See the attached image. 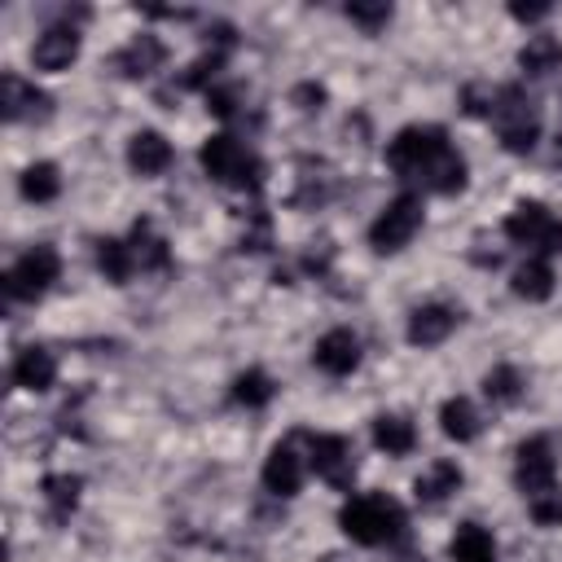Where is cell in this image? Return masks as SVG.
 I'll return each mask as SVG.
<instances>
[{"mask_svg":"<svg viewBox=\"0 0 562 562\" xmlns=\"http://www.w3.org/2000/svg\"><path fill=\"white\" fill-rule=\"evenodd\" d=\"M339 527L357 545H391L404 532V510L387 492H365V497H352L339 510Z\"/></svg>","mask_w":562,"mask_h":562,"instance_id":"6da1fadb","label":"cell"},{"mask_svg":"<svg viewBox=\"0 0 562 562\" xmlns=\"http://www.w3.org/2000/svg\"><path fill=\"white\" fill-rule=\"evenodd\" d=\"M198 159H202V167H207V176L211 180H220V185H234V189H260L264 185V163L238 141V137H207L202 141V150H198Z\"/></svg>","mask_w":562,"mask_h":562,"instance_id":"7a4b0ae2","label":"cell"},{"mask_svg":"<svg viewBox=\"0 0 562 562\" xmlns=\"http://www.w3.org/2000/svg\"><path fill=\"white\" fill-rule=\"evenodd\" d=\"M492 120H497V133H501V146L510 154H532L536 150V137H540V120H536V101L510 84L497 92L492 101Z\"/></svg>","mask_w":562,"mask_h":562,"instance_id":"3957f363","label":"cell"},{"mask_svg":"<svg viewBox=\"0 0 562 562\" xmlns=\"http://www.w3.org/2000/svg\"><path fill=\"white\" fill-rule=\"evenodd\" d=\"M444 150H448L444 128H422V124H413V128L396 133V141L387 146V163H391V172L404 176V180H426V172L435 167V159H439Z\"/></svg>","mask_w":562,"mask_h":562,"instance_id":"277c9868","label":"cell"},{"mask_svg":"<svg viewBox=\"0 0 562 562\" xmlns=\"http://www.w3.org/2000/svg\"><path fill=\"white\" fill-rule=\"evenodd\" d=\"M422 229V198L417 193H400L396 202H387V211L370 224V247L378 255H391V251H404Z\"/></svg>","mask_w":562,"mask_h":562,"instance_id":"5b68a950","label":"cell"},{"mask_svg":"<svg viewBox=\"0 0 562 562\" xmlns=\"http://www.w3.org/2000/svg\"><path fill=\"white\" fill-rule=\"evenodd\" d=\"M505 238L519 247H536L545 255H558L562 251V220H553L540 202H519L505 215Z\"/></svg>","mask_w":562,"mask_h":562,"instance_id":"8992f818","label":"cell"},{"mask_svg":"<svg viewBox=\"0 0 562 562\" xmlns=\"http://www.w3.org/2000/svg\"><path fill=\"white\" fill-rule=\"evenodd\" d=\"M62 277V255L53 251V247H32L14 268H10V277H5V290H10V299H27V303H36L53 282Z\"/></svg>","mask_w":562,"mask_h":562,"instance_id":"52a82bcc","label":"cell"},{"mask_svg":"<svg viewBox=\"0 0 562 562\" xmlns=\"http://www.w3.org/2000/svg\"><path fill=\"white\" fill-rule=\"evenodd\" d=\"M308 462L334 488H352V479H357L352 444L344 435H308Z\"/></svg>","mask_w":562,"mask_h":562,"instance_id":"ba28073f","label":"cell"},{"mask_svg":"<svg viewBox=\"0 0 562 562\" xmlns=\"http://www.w3.org/2000/svg\"><path fill=\"white\" fill-rule=\"evenodd\" d=\"M553 471H558V462H553V448H549V439L532 435V439H523V444H519V458H514V479H519V488H523L527 497H536V492L553 488Z\"/></svg>","mask_w":562,"mask_h":562,"instance_id":"9c48e42d","label":"cell"},{"mask_svg":"<svg viewBox=\"0 0 562 562\" xmlns=\"http://www.w3.org/2000/svg\"><path fill=\"white\" fill-rule=\"evenodd\" d=\"M0 105H5V120H10V124H18V120L45 124V120L53 115V97L40 92V88H32V84L18 79V75H5V79H0Z\"/></svg>","mask_w":562,"mask_h":562,"instance_id":"30bf717a","label":"cell"},{"mask_svg":"<svg viewBox=\"0 0 562 562\" xmlns=\"http://www.w3.org/2000/svg\"><path fill=\"white\" fill-rule=\"evenodd\" d=\"M312 361L329 378H348L361 365V339H357L352 329H329V334H321V339H316Z\"/></svg>","mask_w":562,"mask_h":562,"instance_id":"8fae6325","label":"cell"},{"mask_svg":"<svg viewBox=\"0 0 562 562\" xmlns=\"http://www.w3.org/2000/svg\"><path fill=\"white\" fill-rule=\"evenodd\" d=\"M458 329V312L444 308V303H426L409 316V344L413 348H439L448 334Z\"/></svg>","mask_w":562,"mask_h":562,"instance_id":"7c38bea8","label":"cell"},{"mask_svg":"<svg viewBox=\"0 0 562 562\" xmlns=\"http://www.w3.org/2000/svg\"><path fill=\"white\" fill-rule=\"evenodd\" d=\"M75 58H79V32L75 27H49L32 49L36 71H66Z\"/></svg>","mask_w":562,"mask_h":562,"instance_id":"4fadbf2b","label":"cell"},{"mask_svg":"<svg viewBox=\"0 0 562 562\" xmlns=\"http://www.w3.org/2000/svg\"><path fill=\"white\" fill-rule=\"evenodd\" d=\"M299 484H303V462H299V453H295L290 444H277L273 453H268V462H264V488H268L273 497H295Z\"/></svg>","mask_w":562,"mask_h":562,"instance_id":"5bb4252c","label":"cell"},{"mask_svg":"<svg viewBox=\"0 0 562 562\" xmlns=\"http://www.w3.org/2000/svg\"><path fill=\"white\" fill-rule=\"evenodd\" d=\"M128 163H133L137 176H163V172L172 167V146H167V137L154 133V128L137 133V137L128 141Z\"/></svg>","mask_w":562,"mask_h":562,"instance_id":"9a60e30c","label":"cell"},{"mask_svg":"<svg viewBox=\"0 0 562 562\" xmlns=\"http://www.w3.org/2000/svg\"><path fill=\"white\" fill-rule=\"evenodd\" d=\"M14 383H18L23 391H49V387L58 383V361H53V352H45V348H23L18 361H14Z\"/></svg>","mask_w":562,"mask_h":562,"instance_id":"2e32d148","label":"cell"},{"mask_svg":"<svg viewBox=\"0 0 562 562\" xmlns=\"http://www.w3.org/2000/svg\"><path fill=\"white\" fill-rule=\"evenodd\" d=\"M374 444L383 448L387 458H409L413 448H417V430H413V422L400 417V413H378V417H374Z\"/></svg>","mask_w":562,"mask_h":562,"instance_id":"e0dca14e","label":"cell"},{"mask_svg":"<svg viewBox=\"0 0 562 562\" xmlns=\"http://www.w3.org/2000/svg\"><path fill=\"white\" fill-rule=\"evenodd\" d=\"M167 62V49H163V40L159 36H137L128 49H120V58H115V66L128 75V79H141V75H150V71H159Z\"/></svg>","mask_w":562,"mask_h":562,"instance_id":"ac0fdd59","label":"cell"},{"mask_svg":"<svg viewBox=\"0 0 562 562\" xmlns=\"http://www.w3.org/2000/svg\"><path fill=\"white\" fill-rule=\"evenodd\" d=\"M458 488H462V471H458V462H430V466L417 475V484H413L417 501H426V505H439L444 497H453Z\"/></svg>","mask_w":562,"mask_h":562,"instance_id":"d6986e66","label":"cell"},{"mask_svg":"<svg viewBox=\"0 0 562 562\" xmlns=\"http://www.w3.org/2000/svg\"><path fill=\"white\" fill-rule=\"evenodd\" d=\"M439 426H444L448 439L471 444L479 435V413H475V404L466 396H453V400H444V409H439Z\"/></svg>","mask_w":562,"mask_h":562,"instance_id":"ffe728a7","label":"cell"},{"mask_svg":"<svg viewBox=\"0 0 562 562\" xmlns=\"http://www.w3.org/2000/svg\"><path fill=\"white\" fill-rule=\"evenodd\" d=\"M453 562H497V540L479 523H462L453 536Z\"/></svg>","mask_w":562,"mask_h":562,"instance_id":"44dd1931","label":"cell"},{"mask_svg":"<svg viewBox=\"0 0 562 562\" xmlns=\"http://www.w3.org/2000/svg\"><path fill=\"white\" fill-rule=\"evenodd\" d=\"M426 189H435V193H462L466 189V159L448 146L439 159H435V167L426 172V180H422Z\"/></svg>","mask_w":562,"mask_h":562,"instance_id":"7402d4cb","label":"cell"},{"mask_svg":"<svg viewBox=\"0 0 562 562\" xmlns=\"http://www.w3.org/2000/svg\"><path fill=\"white\" fill-rule=\"evenodd\" d=\"M519 66L527 75H549L562 66V40L553 36H527V45L519 49Z\"/></svg>","mask_w":562,"mask_h":562,"instance_id":"603a6c76","label":"cell"},{"mask_svg":"<svg viewBox=\"0 0 562 562\" xmlns=\"http://www.w3.org/2000/svg\"><path fill=\"white\" fill-rule=\"evenodd\" d=\"M97 268L105 273V282L124 286V282L133 277V268H137L133 247H128V242H120V238H101V242H97Z\"/></svg>","mask_w":562,"mask_h":562,"instance_id":"cb8c5ba5","label":"cell"},{"mask_svg":"<svg viewBox=\"0 0 562 562\" xmlns=\"http://www.w3.org/2000/svg\"><path fill=\"white\" fill-rule=\"evenodd\" d=\"M514 295L527 299V303H545L553 295V268L545 260H527L519 273H514Z\"/></svg>","mask_w":562,"mask_h":562,"instance_id":"d4e9b609","label":"cell"},{"mask_svg":"<svg viewBox=\"0 0 562 562\" xmlns=\"http://www.w3.org/2000/svg\"><path fill=\"white\" fill-rule=\"evenodd\" d=\"M133 260L137 268H167V242L154 234V224L150 220H137V229H133Z\"/></svg>","mask_w":562,"mask_h":562,"instance_id":"484cf974","label":"cell"},{"mask_svg":"<svg viewBox=\"0 0 562 562\" xmlns=\"http://www.w3.org/2000/svg\"><path fill=\"white\" fill-rule=\"evenodd\" d=\"M523 374L514 370V365H497V370H488L484 374V396L492 400V404H519L523 400Z\"/></svg>","mask_w":562,"mask_h":562,"instance_id":"4316f807","label":"cell"},{"mask_svg":"<svg viewBox=\"0 0 562 562\" xmlns=\"http://www.w3.org/2000/svg\"><path fill=\"white\" fill-rule=\"evenodd\" d=\"M18 185H23V198H32V202H53L62 193V176L53 163H32Z\"/></svg>","mask_w":562,"mask_h":562,"instance_id":"83f0119b","label":"cell"},{"mask_svg":"<svg viewBox=\"0 0 562 562\" xmlns=\"http://www.w3.org/2000/svg\"><path fill=\"white\" fill-rule=\"evenodd\" d=\"M45 501H49V514L58 523L71 519V510L79 505V479L75 475H49L45 479Z\"/></svg>","mask_w":562,"mask_h":562,"instance_id":"f1b7e54d","label":"cell"},{"mask_svg":"<svg viewBox=\"0 0 562 562\" xmlns=\"http://www.w3.org/2000/svg\"><path fill=\"white\" fill-rule=\"evenodd\" d=\"M268 400H273V378H268L264 370L238 374V383H234V404H242V409H264Z\"/></svg>","mask_w":562,"mask_h":562,"instance_id":"f546056e","label":"cell"},{"mask_svg":"<svg viewBox=\"0 0 562 562\" xmlns=\"http://www.w3.org/2000/svg\"><path fill=\"white\" fill-rule=\"evenodd\" d=\"M220 66H224V53H215V49H211L207 58H198V62L185 71V79H180V84H185V88H207V92H211V88H215Z\"/></svg>","mask_w":562,"mask_h":562,"instance_id":"4dcf8cb0","label":"cell"},{"mask_svg":"<svg viewBox=\"0 0 562 562\" xmlns=\"http://www.w3.org/2000/svg\"><path fill=\"white\" fill-rule=\"evenodd\" d=\"M527 505H532V519H536L540 527H562V492L545 488V492H536Z\"/></svg>","mask_w":562,"mask_h":562,"instance_id":"1f68e13d","label":"cell"},{"mask_svg":"<svg viewBox=\"0 0 562 562\" xmlns=\"http://www.w3.org/2000/svg\"><path fill=\"white\" fill-rule=\"evenodd\" d=\"M325 84H316V79H308V84H299L295 92H290V101L299 105V115H321V110H325Z\"/></svg>","mask_w":562,"mask_h":562,"instance_id":"d6a6232c","label":"cell"},{"mask_svg":"<svg viewBox=\"0 0 562 562\" xmlns=\"http://www.w3.org/2000/svg\"><path fill=\"white\" fill-rule=\"evenodd\" d=\"M348 18L365 32H378V27L391 23V5H348Z\"/></svg>","mask_w":562,"mask_h":562,"instance_id":"836d02e7","label":"cell"},{"mask_svg":"<svg viewBox=\"0 0 562 562\" xmlns=\"http://www.w3.org/2000/svg\"><path fill=\"white\" fill-rule=\"evenodd\" d=\"M207 110H211V115H220V120H229L234 110H238V88L215 84V88L207 92Z\"/></svg>","mask_w":562,"mask_h":562,"instance_id":"e575fe53","label":"cell"},{"mask_svg":"<svg viewBox=\"0 0 562 562\" xmlns=\"http://www.w3.org/2000/svg\"><path fill=\"white\" fill-rule=\"evenodd\" d=\"M268 247V215L264 211H251V229L242 238V251H264Z\"/></svg>","mask_w":562,"mask_h":562,"instance_id":"d590c367","label":"cell"},{"mask_svg":"<svg viewBox=\"0 0 562 562\" xmlns=\"http://www.w3.org/2000/svg\"><path fill=\"white\" fill-rule=\"evenodd\" d=\"M510 14H514L519 23H540V18L549 14V5H523V0H514V5H510Z\"/></svg>","mask_w":562,"mask_h":562,"instance_id":"8d00e7d4","label":"cell"},{"mask_svg":"<svg viewBox=\"0 0 562 562\" xmlns=\"http://www.w3.org/2000/svg\"><path fill=\"white\" fill-rule=\"evenodd\" d=\"M558 159H562V137H558Z\"/></svg>","mask_w":562,"mask_h":562,"instance_id":"74e56055","label":"cell"}]
</instances>
